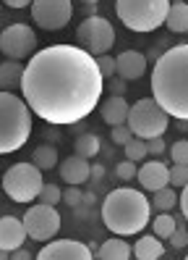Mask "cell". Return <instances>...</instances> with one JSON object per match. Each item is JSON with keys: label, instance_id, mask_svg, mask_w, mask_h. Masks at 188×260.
<instances>
[{"label": "cell", "instance_id": "cell-1", "mask_svg": "<svg viewBox=\"0 0 188 260\" xmlns=\"http://www.w3.org/2000/svg\"><path fill=\"white\" fill-rule=\"evenodd\" d=\"M105 79L97 58L78 45H50L29 58L21 79V98L37 118L53 126H73L97 108Z\"/></svg>", "mask_w": 188, "mask_h": 260}, {"label": "cell", "instance_id": "cell-2", "mask_svg": "<svg viewBox=\"0 0 188 260\" xmlns=\"http://www.w3.org/2000/svg\"><path fill=\"white\" fill-rule=\"evenodd\" d=\"M152 98L178 121H188V45L167 48L152 69Z\"/></svg>", "mask_w": 188, "mask_h": 260}, {"label": "cell", "instance_id": "cell-3", "mask_svg": "<svg viewBox=\"0 0 188 260\" xmlns=\"http://www.w3.org/2000/svg\"><path fill=\"white\" fill-rule=\"evenodd\" d=\"M102 221L115 237L141 234L152 223V203L144 192L131 187H118L105 197Z\"/></svg>", "mask_w": 188, "mask_h": 260}, {"label": "cell", "instance_id": "cell-4", "mask_svg": "<svg viewBox=\"0 0 188 260\" xmlns=\"http://www.w3.org/2000/svg\"><path fill=\"white\" fill-rule=\"evenodd\" d=\"M31 113L24 98L0 89V155L21 150L31 134Z\"/></svg>", "mask_w": 188, "mask_h": 260}, {"label": "cell", "instance_id": "cell-5", "mask_svg": "<svg viewBox=\"0 0 188 260\" xmlns=\"http://www.w3.org/2000/svg\"><path fill=\"white\" fill-rule=\"evenodd\" d=\"M167 11L170 0H115V13L120 24L136 35H147L162 26Z\"/></svg>", "mask_w": 188, "mask_h": 260}, {"label": "cell", "instance_id": "cell-6", "mask_svg": "<svg viewBox=\"0 0 188 260\" xmlns=\"http://www.w3.org/2000/svg\"><path fill=\"white\" fill-rule=\"evenodd\" d=\"M131 134L138 140H154V137H162L170 126V116L157 105L154 98H141L131 105L128 118H125Z\"/></svg>", "mask_w": 188, "mask_h": 260}, {"label": "cell", "instance_id": "cell-7", "mask_svg": "<svg viewBox=\"0 0 188 260\" xmlns=\"http://www.w3.org/2000/svg\"><path fill=\"white\" fill-rule=\"evenodd\" d=\"M42 187H44V179H42V171L34 163H26V160L13 163L3 174V192L11 197L13 203L37 200Z\"/></svg>", "mask_w": 188, "mask_h": 260}, {"label": "cell", "instance_id": "cell-8", "mask_svg": "<svg viewBox=\"0 0 188 260\" xmlns=\"http://www.w3.org/2000/svg\"><path fill=\"white\" fill-rule=\"evenodd\" d=\"M76 45L84 48L94 58L107 55L110 48L115 45V26L105 16H97V13H94V16H86L76 26Z\"/></svg>", "mask_w": 188, "mask_h": 260}, {"label": "cell", "instance_id": "cell-9", "mask_svg": "<svg viewBox=\"0 0 188 260\" xmlns=\"http://www.w3.org/2000/svg\"><path fill=\"white\" fill-rule=\"evenodd\" d=\"M21 221L26 229V237H31L34 242H53V237L60 232V223H63L58 208L44 205V203L31 205Z\"/></svg>", "mask_w": 188, "mask_h": 260}, {"label": "cell", "instance_id": "cell-10", "mask_svg": "<svg viewBox=\"0 0 188 260\" xmlns=\"http://www.w3.org/2000/svg\"><path fill=\"white\" fill-rule=\"evenodd\" d=\"M73 16L71 0H31V21L44 32H60Z\"/></svg>", "mask_w": 188, "mask_h": 260}, {"label": "cell", "instance_id": "cell-11", "mask_svg": "<svg viewBox=\"0 0 188 260\" xmlns=\"http://www.w3.org/2000/svg\"><path fill=\"white\" fill-rule=\"evenodd\" d=\"M0 53L8 60H24L37 53V35L29 24H11L0 32Z\"/></svg>", "mask_w": 188, "mask_h": 260}, {"label": "cell", "instance_id": "cell-12", "mask_svg": "<svg viewBox=\"0 0 188 260\" xmlns=\"http://www.w3.org/2000/svg\"><path fill=\"white\" fill-rule=\"evenodd\" d=\"M34 260H97L89 244L76 239H53L44 242V247L37 252Z\"/></svg>", "mask_w": 188, "mask_h": 260}, {"label": "cell", "instance_id": "cell-13", "mask_svg": "<svg viewBox=\"0 0 188 260\" xmlns=\"http://www.w3.org/2000/svg\"><path fill=\"white\" fill-rule=\"evenodd\" d=\"M136 179H138V184L141 189H147V192H157V189H162L170 184V168L160 160V158H154V160H147L144 166L136 171Z\"/></svg>", "mask_w": 188, "mask_h": 260}, {"label": "cell", "instance_id": "cell-14", "mask_svg": "<svg viewBox=\"0 0 188 260\" xmlns=\"http://www.w3.org/2000/svg\"><path fill=\"white\" fill-rule=\"evenodd\" d=\"M115 74L123 82L141 79V76L147 74V55L138 53V50H123L115 58Z\"/></svg>", "mask_w": 188, "mask_h": 260}, {"label": "cell", "instance_id": "cell-15", "mask_svg": "<svg viewBox=\"0 0 188 260\" xmlns=\"http://www.w3.org/2000/svg\"><path fill=\"white\" fill-rule=\"evenodd\" d=\"M24 239H26V229L21 218H13V216H3L0 218V250H19L24 247Z\"/></svg>", "mask_w": 188, "mask_h": 260}, {"label": "cell", "instance_id": "cell-16", "mask_svg": "<svg viewBox=\"0 0 188 260\" xmlns=\"http://www.w3.org/2000/svg\"><path fill=\"white\" fill-rule=\"evenodd\" d=\"M60 176H63L66 184L81 187L84 181H89V176H91V163L86 158H81V155H71V158H66L60 163Z\"/></svg>", "mask_w": 188, "mask_h": 260}, {"label": "cell", "instance_id": "cell-17", "mask_svg": "<svg viewBox=\"0 0 188 260\" xmlns=\"http://www.w3.org/2000/svg\"><path fill=\"white\" fill-rule=\"evenodd\" d=\"M128 111H131V105L125 103V98H118V95H110L107 100L100 103V116L105 124L110 126H120L125 124V118H128Z\"/></svg>", "mask_w": 188, "mask_h": 260}, {"label": "cell", "instance_id": "cell-18", "mask_svg": "<svg viewBox=\"0 0 188 260\" xmlns=\"http://www.w3.org/2000/svg\"><path fill=\"white\" fill-rule=\"evenodd\" d=\"M131 250H133L136 260H162V257H165V244H162L160 237H154V234L138 237V239L131 244Z\"/></svg>", "mask_w": 188, "mask_h": 260}, {"label": "cell", "instance_id": "cell-19", "mask_svg": "<svg viewBox=\"0 0 188 260\" xmlns=\"http://www.w3.org/2000/svg\"><path fill=\"white\" fill-rule=\"evenodd\" d=\"M131 255H133V250L123 237H110L97 250V260H131Z\"/></svg>", "mask_w": 188, "mask_h": 260}, {"label": "cell", "instance_id": "cell-20", "mask_svg": "<svg viewBox=\"0 0 188 260\" xmlns=\"http://www.w3.org/2000/svg\"><path fill=\"white\" fill-rule=\"evenodd\" d=\"M165 26L170 29V32H175V35H188V3H185V0H175V3H170Z\"/></svg>", "mask_w": 188, "mask_h": 260}, {"label": "cell", "instance_id": "cell-21", "mask_svg": "<svg viewBox=\"0 0 188 260\" xmlns=\"http://www.w3.org/2000/svg\"><path fill=\"white\" fill-rule=\"evenodd\" d=\"M21 79H24V66L21 60H3L0 63V89H21Z\"/></svg>", "mask_w": 188, "mask_h": 260}, {"label": "cell", "instance_id": "cell-22", "mask_svg": "<svg viewBox=\"0 0 188 260\" xmlns=\"http://www.w3.org/2000/svg\"><path fill=\"white\" fill-rule=\"evenodd\" d=\"M100 147H102V142H100V137L94 134V132H84V134H78V137H76V145H73L76 155H81V158H86V160H91L94 155H97Z\"/></svg>", "mask_w": 188, "mask_h": 260}, {"label": "cell", "instance_id": "cell-23", "mask_svg": "<svg viewBox=\"0 0 188 260\" xmlns=\"http://www.w3.org/2000/svg\"><path fill=\"white\" fill-rule=\"evenodd\" d=\"M149 203H152V208H157L160 213H170L172 208H175V203H178V189L167 184L162 189H157Z\"/></svg>", "mask_w": 188, "mask_h": 260}, {"label": "cell", "instance_id": "cell-24", "mask_svg": "<svg viewBox=\"0 0 188 260\" xmlns=\"http://www.w3.org/2000/svg\"><path fill=\"white\" fill-rule=\"evenodd\" d=\"M31 163H34L39 171H50V168L58 166V150L53 145H39L31 155Z\"/></svg>", "mask_w": 188, "mask_h": 260}, {"label": "cell", "instance_id": "cell-25", "mask_svg": "<svg viewBox=\"0 0 188 260\" xmlns=\"http://www.w3.org/2000/svg\"><path fill=\"white\" fill-rule=\"evenodd\" d=\"M175 229H178V221L172 218L170 213H162V216L152 218V234H154V237H160V239H170Z\"/></svg>", "mask_w": 188, "mask_h": 260}, {"label": "cell", "instance_id": "cell-26", "mask_svg": "<svg viewBox=\"0 0 188 260\" xmlns=\"http://www.w3.org/2000/svg\"><path fill=\"white\" fill-rule=\"evenodd\" d=\"M125 150V160H131V163H141L149 152H147V140H138V137H133V140L123 147Z\"/></svg>", "mask_w": 188, "mask_h": 260}, {"label": "cell", "instance_id": "cell-27", "mask_svg": "<svg viewBox=\"0 0 188 260\" xmlns=\"http://www.w3.org/2000/svg\"><path fill=\"white\" fill-rule=\"evenodd\" d=\"M37 200H39V203H44V205H53V208H55L58 203H63V189H60V187H55V184H44Z\"/></svg>", "mask_w": 188, "mask_h": 260}, {"label": "cell", "instance_id": "cell-28", "mask_svg": "<svg viewBox=\"0 0 188 260\" xmlns=\"http://www.w3.org/2000/svg\"><path fill=\"white\" fill-rule=\"evenodd\" d=\"M185 184H188V166L172 163V168H170V187H175V189H183Z\"/></svg>", "mask_w": 188, "mask_h": 260}, {"label": "cell", "instance_id": "cell-29", "mask_svg": "<svg viewBox=\"0 0 188 260\" xmlns=\"http://www.w3.org/2000/svg\"><path fill=\"white\" fill-rule=\"evenodd\" d=\"M170 158L172 163H180V166H188V140H178L175 145H170Z\"/></svg>", "mask_w": 188, "mask_h": 260}, {"label": "cell", "instance_id": "cell-30", "mask_svg": "<svg viewBox=\"0 0 188 260\" xmlns=\"http://www.w3.org/2000/svg\"><path fill=\"white\" fill-rule=\"evenodd\" d=\"M110 137H113V145H120L125 147L131 140H133V134L128 129V124H120V126H113V132H110Z\"/></svg>", "mask_w": 188, "mask_h": 260}, {"label": "cell", "instance_id": "cell-31", "mask_svg": "<svg viewBox=\"0 0 188 260\" xmlns=\"http://www.w3.org/2000/svg\"><path fill=\"white\" fill-rule=\"evenodd\" d=\"M97 66H100V74H102V79H107V76H115V58L113 55H100L97 58Z\"/></svg>", "mask_w": 188, "mask_h": 260}, {"label": "cell", "instance_id": "cell-32", "mask_svg": "<svg viewBox=\"0 0 188 260\" xmlns=\"http://www.w3.org/2000/svg\"><path fill=\"white\" fill-rule=\"evenodd\" d=\"M81 197H84V192L78 189V187H71V184H68V189H63V203L71 205V208L81 205Z\"/></svg>", "mask_w": 188, "mask_h": 260}, {"label": "cell", "instance_id": "cell-33", "mask_svg": "<svg viewBox=\"0 0 188 260\" xmlns=\"http://www.w3.org/2000/svg\"><path fill=\"white\" fill-rule=\"evenodd\" d=\"M115 174H118V179H123V181L136 179V163H131V160L118 163V166H115Z\"/></svg>", "mask_w": 188, "mask_h": 260}, {"label": "cell", "instance_id": "cell-34", "mask_svg": "<svg viewBox=\"0 0 188 260\" xmlns=\"http://www.w3.org/2000/svg\"><path fill=\"white\" fill-rule=\"evenodd\" d=\"M170 244H172L175 250H183V247H188V229L178 226L175 232H172V237H170Z\"/></svg>", "mask_w": 188, "mask_h": 260}, {"label": "cell", "instance_id": "cell-35", "mask_svg": "<svg viewBox=\"0 0 188 260\" xmlns=\"http://www.w3.org/2000/svg\"><path fill=\"white\" fill-rule=\"evenodd\" d=\"M165 150H167V145H165L162 137H154V140H147V152H149V155H162Z\"/></svg>", "mask_w": 188, "mask_h": 260}, {"label": "cell", "instance_id": "cell-36", "mask_svg": "<svg viewBox=\"0 0 188 260\" xmlns=\"http://www.w3.org/2000/svg\"><path fill=\"white\" fill-rule=\"evenodd\" d=\"M180 210H183V218L188 221V184L180 189Z\"/></svg>", "mask_w": 188, "mask_h": 260}, {"label": "cell", "instance_id": "cell-37", "mask_svg": "<svg viewBox=\"0 0 188 260\" xmlns=\"http://www.w3.org/2000/svg\"><path fill=\"white\" fill-rule=\"evenodd\" d=\"M110 92H113V95H118V98H123V95H125V82L120 79V76H118V79L113 82V87H110Z\"/></svg>", "mask_w": 188, "mask_h": 260}, {"label": "cell", "instance_id": "cell-38", "mask_svg": "<svg viewBox=\"0 0 188 260\" xmlns=\"http://www.w3.org/2000/svg\"><path fill=\"white\" fill-rule=\"evenodd\" d=\"M102 176H105V166L94 163V166H91V176H89V179H94V181H102Z\"/></svg>", "mask_w": 188, "mask_h": 260}, {"label": "cell", "instance_id": "cell-39", "mask_svg": "<svg viewBox=\"0 0 188 260\" xmlns=\"http://www.w3.org/2000/svg\"><path fill=\"white\" fill-rule=\"evenodd\" d=\"M0 3H6L11 8H26V6H31V0H0Z\"/></svg>", "mask_w": 188, "mask_h": 260}, {"label": "cell", "instance_id": "cell-40", "mask_svg": "<svg viewBox=\"0 0 188 260\" xmlns=\"http://www.w3.org/2000/svg\"><path fill=\"white\" fill-rule=\"evenodd\" d=\"M11 260H31V255H29L24 247H19V250H13V252H11Z\"/></svg>", "mask_w": 188, "mask_h": 260}, {"label": "cell", "instance_id": "cell-41", "mask_svg": "<svg viewBox=\"0 0 188 260\" xmlns=\"http://www.w3.org/2000/svg\"><path fill=\"white\" fill-rule=\"evenodd\" d=\"M94 203H97V194H94V192H84L81 205H94Z\"/></svg>", "mask_w": 188, "mask_h": 260}, {"label": "cell", "instance_id": "cell-42", "mask_svg": "<svg viewBox=\"0 0 188 260\" xmlns=\"http://www.w3.org/2000/svg\"><path fill=\"white\" fill-rule=\"evenodd\" d=\"M0 260H11V252L8 250H0Z\"/></svg>", "mask_w": 188, "mask_h": 260}, {"label": "cell", "instance_id": "cell-43", "mask_svg": "<svg viewBox=\"0 0 188 260\" xmlns=\"http://www.w3.org/2000/svg\"><path fill=\"white\" fill-rule=\"evenodd\" d=\"M81 3H86V6H94V3H100V0H81Z\"/></svg>", "mask_w": 188, "mask_h": 260}, {"label": "cell", "instance_id": "cell-44", "mask_svg": "<svg viewBox=\"0 0 188 260\" xmlns=\"http://www.w3.org/2000/svg\"><path fill=\"white\" fill-rule=\"evenodd\" d=\"M183 260H188V255H185V257H183Z\"/></svg>", "mask_w": 188, "mask_h": 260}, {"label": "cell", "instance_id": "cell-45", "mask_svg": "<svg viewBox=\"0 0 188 260\" xmlns=\"http://www.w3.org/2000/svg\"><path fill=\"white\" fill-rule=\"evenodd\" d=\"M0 6H3V3H0Z\"/></svg>", "mask_w": 188, "mask_h": 260}]
</instances>
